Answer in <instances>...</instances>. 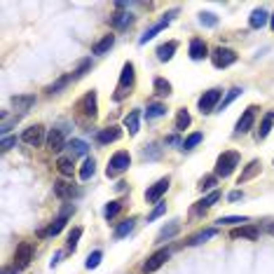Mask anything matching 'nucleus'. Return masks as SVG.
Here are the masks:
<instances>
[{"label":"nucleus","instance_id":"obj_1","mask_svg":"<svg viewBox=\"0 0 274 274\" xmlns=\"http://www.w3.org/2000/svg\"><path fill=\"white\" fill-rule=\"evenodd\" d=\"M134 82H136V73H134V63L127 61L122 66V73H120V80H117V89L113 94L115 101H122L124 96H129L134 89Z\"/></svg>","mask_w":274,"mask_h":274},{"label":"nucleus","instance_id":"obj_2","mask_svg":"<svg viewBox=\"0 0 274 274\" xmlns=\"http://www.w3.org/2000/svg\"><path fill=\"white\" fill-rule=\"evenodd\" d=\"M129 166H131V155L127 150H120V152H115V155L108 159L106 176H108V178H117V176H122Z\"/></svg>","mask_w":274,"mask_h":274},{"label":"nucleus","instance_id":"obj_3","mask_svg":"<svg viewBox=\"0 0 274 274\" xmlns=\"http://www.w3.org/2000/svg\"><path fill=\"white\" fill-rule=\"evenodd\" d=\"M237 166H239V152H234V150L223 152L216 159V176L218 178H227V176H232V171Z\"/></svg>","mask_w":274,"mask_h":274},{"label":"nucleus","instance_id":"obj_4","mask_svg":"<svg viewBox=\"0 0 274 274\" xmlns=\"http://www.w3.org/2000/svg\"><path fill=\"white\" fill-rule=\"evenodd\" d=\"M237 59H239V54L230 47H216L211 52V63L216 68H230L232 63H237Z\"/></svg>","mask_w":274,"mask_h":274},{"label":"nucleus","instance_id":"obj_5","mask_svg":"<svg viewBox=\"0 0 274 274\" xmlns=\"http://www.w3.org/2000/svg\"><path fill=\"white\" fill-rule=\"evenodd\" d=\"M176 17H178V10H171V12H166L164 17H162V19H159L157 24H155V26H150L143 35H141V38H138V45H145V42L152 40V38H155L157 33H162V31H164V28L169 26V24H171V21L176 19Z\"/></svg>","mask_w":274,"mask_h":274},{"label":"nucleus","instance_id":"obj_6","mask_svg":"<svg viewBox=\"0 0 274 274\" xmlns=\"http://www.w3.org/2000/svg\"><path fill=\"white\" fill-rule=\"evenodd\" d=\"M220 101H223V92L213 87V89L204 92V94L199 96L197 106H199V110H202L204 115H209V113H213V110H216V106H220Z\"/></svg>","mask_w":274,"mask_h":274},{"label":"nucleus","instance_id":"obj_7","mask_svg":"<svg viewBox=\"0 0 274 274\" xmlns=\"http://www.w3.org/2000/svg\"><path fill=\"white\" fill-rule=\"evenodd\" d=\"M169 258H171V251H169V248H159V251H155V253H152L150 258L143 262V272L145 274L157 272V269L162 267V265H164Z\"/></svg>","mask_w":274,"mask_h":274},{"label":"nucleus","instance_id":"obj_8","mask_svg":"<svg viewBox=\"0 0 274 274\" xmlns=\"http://www.w3.org/2000/svg\"><path fill=\"white\" fill-rule=\"evenodd\" d=\"M31 260H33V244L24 241V244H19L17 251H14V267L26 269L28 265H31Z\"/></svg>","mask_w":274,"mask_h":274},{"label":"nucleus","instance_id":"obj_9","mask_svg":"<svg viewBox=\"0 0 274 274\" xmlns=\"http://www.w3.org/2000/svg\"><path fill=\"white\" fill-rule=\"evenodd\" d=\"M169 185H171L169 176H164V178H159L157 183L150 185V188L145 190V202H148V204H159V199H162V195H164V192L169 190Z\"/></svg>","mask_w":274,"mask_h":274},{"label":"nucleus","instance_id":"obj_10","mask_svg":"<svg viewBox=\"0 0 274 274\" xmlns=\"http://www.w3.org/2000/svg\"><path fill=\"white\" fill-rule=\"evenodd\" d=\"M21 141H24L26 145L38 148V145L45 141V127H42V124H33V127H28V129L21 134Z\"/></svg>","mask_w":274,"mask_h":274},{"label":"nucleus","instance_id":"obj_11","mask_svg":"<svg viewBox=\"0 0 274 274\" xmlns=\"http://www.w3.org/2000/svg\"><path fill=\"white\" fill-rule=\"evenodd\" d=\"M255 115H258V108L255 106H248L244 110V115L239 117V122H237V134H248V131L253 129V122H255Z\"/></svg>","mask_w":274,"mask_h":274},{"label":"nucleus","instance_id":"obj_12","mask_svg":"<svg viewBox=\"0 0 274 274\" xmlns=\"http://www.w3.org/2000/svg\"><path fill=\"white\" fill-rule=\"evenodd\" d=\"M218 199H220V190H211L206 197H202L199 202H195V206H192V213H195V216H199V213L209 211V209H211V206L216 204Z\"/></svg>","mask_w":274,"mask_h":274},{"label":"nucleus","instance_id":"obj_13","mask_svg":"<svg viewBox=\"0 0 274 274\" xmlns=\"http://www.w3.org/2000/svg\"><path fill=\"white\" fill-rule=\"evenodd\" d=\"M77 108L82 110V115L87 117H96V110H99V106H96V92H87V94L80 99V103H77Z\"/></svg>","mask_w":274,"mask_h":274},{"label":"nucleus","instance_id":"obj_14","mask_svg":"<svg viewBox=\"0 0 274 274\" xmlns=\"http://www.w3.org/2000/svg\"><path fill=\"white\" fill-rule=\"evenodd\" d=\"M54 195L59 199H73L80 195V188H75L73 183H66V180H56L54 183Z\"/></svg>","mask_w":274,"mask_h":274},{"label":"nucleus","instance_id":"obj_15","mask_svg":"<svg viewBox=\"0 0 274 274\" xmlns=\"http://www.w3.org/2000/svg\"><path fill=\"white\" fill-rule=\"evenodd\" d=\"M66 134H63V129H52L47 136V148L52 152H61L63 148H66Z\"/></svg>","mask_w":274,"mask_h":274},{"label":"nucleus","instance_id":"obj_16","mask_svg":"<svg viewBox=\"0 0 274 274\" xmlns=\"http://www.w3.org/2000/svg\"><path fill=\"white\" fill-rule=\"evenodd\" d=\"M230 237L232 239H251L255 241L258 237H260V230L255 225H241V227H234L232 232H230Z\"/></svg>","mask_w":274,"mask_h":274},{"label":"nucleus","instance_id":"obj_17","mask_svg":"<svg viewBox=\"0 0 274 274\" xmlns=\"http://www.w3.org/2000/svg\"><path fill=\"white\" fill-rule=\"evenodd\" d=\"M190 59L192 61H202V59H206L209 56V47H206V42L202 40V38H195V40H190Z\"/></svg>","mask_w":274,"mask_h":274},{"label":"nucleus","instance_id":"obj_18","mask_svg":"<svg viewBox=\"0 0 274 274\" xmlns=\"http://www.w3.org/2000/svg\"><path fill=\"white\" fill-rule=\"evenodd\" d=\"M110 24L117 28V31H124V28H129L134 24V14L131 12H122V10H117L113 17H110Z\"/></svg>","mask_w":274,"mask_h":274},{"label":"nucleus","instance_id":"obj_19","mask_svg":"<svg viewBox=\"0 0 274 274\" xmlns=\"http://www.w3.org/2000/svg\"><path fill=\"white\" fill-rule=\"evenodd\" d=\"M122 138V129L120 127H108V129H101L99 134H96V141L99 143H115V141H120Z\"/></svg>","mask_w":274,"mask_h":274},{"label":"nucleus","instance_id":"obj_20","mask_svg":"<svg viewBox=\"0 0 274 274\" xmlns=\"http://www.w3.org/2000/svg\"><path fill=\"white\" fill-rule=\"evenodd\" d=\"M260 162H258V159H251V162H248L246 164V169H244V171L239 173V178H237V185H241V183H248V180L251 178H255V176H258V173H260Z\"/></svg>","mask_w":274,"mask_h":274},{"label":"nucleus","instance_id":"obj_21","mask_svg":"<svg viewBox=\"0 0 274 274\" xmlns=\"http://www.w3.org/2000/svg\"><path fill=\"white\" fill-rule=\"evenodd\" d=\"M12 106L17 110H21V113H26V110H31L35 106V96L33 94H17V96H12Z\"/></svg>","mask_w":274,"mask_h":274},{"label":"nucleus","instance_id":"obj_22","mask_svg":"<svg viewBox=\"0 0 274 274\" xmlns=\"http://www.w3.org/2000/svg\"><path fill=\"white\" fill-rule=\"evenodd\" d=\"M176 49H178V42H176V40H169V42H164V45H159V47H157V59L162 63L171 61L173 54H176Z\"/></svg>","mask_w":274,"mask_h":274},{"label":"nucleus","instance_id":"obj_23","mask_svg":"<svg viewBox=\"0 0 274 274\" xmlns=\"http://www.w3.org/2000/svg\"><path fill=\"white\" fill-rule=\"evenodd\" d=\"M66 223H68V218H66V216H59V218H54V223H52L49 227L40 230V232H38V237H56V234H59L63 227H66Z\"/></svg>","mask_w":274,"mask_h":274},{"label":"nucleus","instance_id":"obj_24","mask_svg":"<svg viewBox=\"0 0 274 274\" xmlns=\"http://www.w3.org/2000/svg\"><path fill=\"white\" fill-rule=\"evenodd\" d=\"M216 234H218L216 227H206V230H202V232H197L195 237H190V239L185 241V246H199V244H204L206 239H211V237H216Z\"/></svg>","mask_w":274,"mask_h":274},{"label":"nucleus","instance_id":"obj_25","mask_svg":"<svg viewBox=\"0 0 274 274\" xmlns=\"http://www.w3.org/2000/svg\"><path fill=\"white\" fill-rule=\"evenodd\" d=\"M113 45H115V35H103L101 40H99L94 47H92V54H96V56L108 54L110 49H113Z\"/></svg>","mask_w":274,"mask_h":274},{"label":"nucleus","instance_id":"obj_26","mask_svg":"<svg viewBox=\"0 0 274 274\" xmlns=\"http://www.w3.org/2000/svg\"><path fill=\"white\" fill-rule=\"evenodd\" d=\"M272 127H274V110H267V113H265V117H262L260 129H258L255 138H258V141H262V138H267V136H269V131H272Z\"/></svg>","mask_w":274,"mask_h":274},{"label":"nucleus","instance_id":"obj_27","mask_svg":"<svg viewBox=\"0 0 274 274\" xmlns=\"http://www.w3.org/2000/svg\"><path fill=\"white\" fill-rule=\"evenodd\" d=\"M138 124H141V110H138V108L129 110V115L124 117V127L129 129L131 136H136V134H138Z\"/></svg>","mask_w":274,"mask_h":274},{"label":"nucleus","instance_id":"obj_28","mask_svg":"<svg viewBox=\"0 0 274 274\" xmlns=\"http://www.w3.org/2000/svg\"><path fill=\"white\" fill-rule=\"evenodd\" d=\"M267 21H269V14L260 7V10H253V12H251V17H248V26L251 28H262Z\"/></svg>","mask_w":274,"mask_h":274},{"label":"nucleus","instance_id":"obj_29","mask_svg":"<svg viewBox=\"0 0 274 274\" xmlns=\"http://www.w3.org/2000/svg\"><path fill=\"white\" fill-rule=\"evenodd\" d=\"M134 225H136V218H127V220H122L120 225L115 227V232H113V237L115 239H122V237H127V234L134 230Z\"/></svg>","mask_w":274,"mask_h":274},{"label":"nucleus","instance_id":"obj_30","mask_svg":"<svg viewBox=\"0 0 274 274\" xmlns=\"http://www.w3.org/2000/svg\"><path fill=\"white\" fill-rule=\"evenodd\" d=\"M122 202H120V199H113V202H108V204L103 206V218L106 220H113L117 216V213L122 211Z\"/></svg>","mask_w":274,"mask_h":274},{"label":"nucleus","instance_id":"obj_31","mask_svg":"<svg viewBox=\"0 0 274 274\" xmlns=\"http://www.w3.org/2000/svg\"><path fill=\"white\" fill-rule=\"evenodd\" d=\"M152 89H155V94H157V96H169V94H171V82L164 80V77H155Z\"/></svg>","mask_w":274,"mask_h":274},{"label":"nucleus","instance_id":"obj_32","mask_svg":"<svg viewBox=\"0 0 274 274\" xmlns=\"http://www.w3.org/2000/svg\"><path fill=\"white\" fill-rule=\"evenodd\" d=\"M56 169H59V173H61V176H73V171H75V164H73V159H70V157H59V162H56Z\"/></svg>","mask_w":274,"mask_h":274},{"label":"nucleus","instance_id":"obj_33","mask_svg":"<svg viewBox=\"0 0 274 274\" xmlns=\"http://www.w3.org/2000/svg\"><path fill=\"white\" fill-rule=\"evenodd\" d=\"M162 115H166L164 103H150L148 110H145V117H148V120H157V117H162Z\"/></svg>","mask_w":274,"mask_h":274},{"label":"nucleus","instance_id":"obj_34","mask_svg":"<svg viewBox=\"0 0 274 274\" xmlns=\"http://www.w3.org/2000/svg\"><path fill=\"white\" fill-rule=\"evenodd\" d=\"M180 232V225L178 223H171V225H166V227H162L159 230V234H157V241H164V239H171V237H176V234Z\"/></svg>","mask_w":274,"mask_h":274},{"label":"nucleus","instance_id":"obj_35","mask_svg":"<svg viewBox=\"0 0 274 274\" xmlns=\"http://www.w3.org/2000/svg\"><path fill=\"white\" fill-rule=\"evenodd\" d=\"M94 171H96L94 157H87V159H84V164H82V169H80V178H82V180H89L92 176H94Z\"/></svg>","mask_w":274,"mask_h":274},{"label":"nucleus","instance_id":"obj_36","mask_svg":"<svg viewBox=\"0 0 274 274\" xmlns=\"http://www.w3.org/2000/svg\"><path fill=\"white\" fill-rule=\"evenodd\" d=\"M80 237H82V227H73L68 234V241H66V251H75Z\"/></svg>","mask_w":274,"mask_h":274},{"label":"nucleus","instance_id":"obj_37","mask_svg":"<svg viewBox=\"0 0 274 274\" xmlns=\"http://www.w3.org/2000/svg\"><path fill=\"white\" fill-rule=\"evenodd\" d=\"M70 80H73V75H63V77H59V80H56L54 84H49V87H47L45 92H47L49 96H52V94H59V92H61L63 87H66V84L70 82Z\"/></svg>","mask_w":274,"mask_h":274},{"label":"nucleus","instance_id":"obj_38","mask_svg":"<svg viewBox=\"0 0 274 274\" xmlns=\"http://www.w3.org/2000/svg\"><path fill=\"white\" fill-rule=\"evenodd\" d=\"M188 127H190V113L183 108L176 113V129L183 131V129H188Z\"/></svg>","mask_w":274,"mask_h":274},{"label":"nucleus","instance_id":"obj_39","mask_svg":"<svg viewBox=\"0 0 274 274\" xmlns=\"http://www.w3.org/2000/svg\"><path fill=\"white\" fill-rule=\"evenodd\" d=\"M89 68H92V59H82V61L77 63V68L73 70L70 75H73V80H80L82 75H87V70H89Z\"/></svg>","mask_w":274,"mask_h":274},{"label":"nucleus","instance_id":"obj_40","mask_svg":"<svg viewBox=\"0 0 274 274\" xmlns=\"http://www.w3.org/2000/svg\"><path fill=\"white\" fill-rule=\"evenodd\" d=\"M202 138H204V134H202V131H195V134H190V136L183 141V150H192L195 145L202 143Z\"/></svg>","mask_w":274,"mask_h":274},{"label":"nucleus","instance_id":"obj_41","mask_svg":"<svg viewBox=\"0 0 274 274\" xmlns=\"http://www.w3.org/2000/svg\"><path fill=\"white\" fill-rule=\"evenodd\" d=\"M66 148H70V152L73 155H87V143L84 141H80V138H73V141H68V145Z\"/></svg>","mask_w":274,"mask_h":274},{"label":"nucleus","instance_id":"obj_42","mask_svg":"<svg viewBox=\"0 0 274 274\" xmlns=\"http://www.w3.org/2000/svg\"><path fill=\"white\" fill-rule=\"evenodd\" d=\"M101 258H103V251H92V253L87 255V262H84V267H87V269H96L99 265H101Z\"/></svg>","mask_w":274,"mask_h":274},{"label":"nucleus","instance_id":"obj_43","mask_svg":"<svg viewBox=\"0 0 274 274\" xmlns=\"http://www.w3.org/2000/svg\"><path fill=\"white\" fill-rule=\"evenodd\" d=\"M199 24H202V26L213 28V26H218V17L211 14V12H202V14H199Z\"/></svg>","mask_w":274,"mask_h":274},{"label":"nucleus","instance_id":"obj_44","mask_svg":"<svg viewBox=\"0 0 274 274\" xmlns=\"http://www.w3.org/2000/svg\"><path fill=\"white\" fill-rule=\"evenodd\" d=\"M239 94H241V89H239V87H232V89L227 92V96H225V99H223V101H220L218 110H225L227 106H230V103H232V101H234V99H237V96H239Z\"/></svg>","mask_w":274,"mask_h":274},{"label":"nucleus","instance_id":"obj_45","mask_svg":"<svg viewBox=\"0 0 274 274\" xmlns=\"http://www.w3.org/2000/svg\"><path fill=\"white\" fill-rule=\"evenodd\" d=\"M216 183H218V176H216V173H211V176H204V178L199 180L197 188H199L202 192H206V190H211V188H213Z\"/></svg>","mask_w":274,"mask_h":274},{"label":"nucleus","instance_id":"obj_46","mask_svg":"<svg viewBox=\"0 0 274 274\" xmlns=\"http://www.w3.org/2000/svg\"><path fill=\"white\" fill-rule=\"evenodd\" d=\"M220 225H237V223H248L246 216H223V218H218Z\"/></svg>","mask_w":274,"mask_h":274},{"label":"nucleus","instance_id":"obj_47","mask_svg":"<svg viewBox=\"0 0 274 274\" xmlns=\"http://www.w3.org/2000/svg\"><path fill=\"white\" fill-rule=\"evenodd\" d=\"M143 157H145V159H148V157H150V159H157V157H159V148H157V145H155V143L145 145V150H143Z\"/></svg>","mask_w":274,"mask_h":274},{"label":"nucleus","instance_id":"obj_48","mask_svg":"<svg viewBox=\"0 0 274 274\" xmlns=\"http://www.w3.org/2000/svg\"><path fill=\"white\" fill-rule=\"evenodd\" d=\"M14 145H17V138H14V136H5V138H3V143H0V150L7 152V150H12Z\"/></svg>","mask_w":274,"mask_h":274},{"label":"nucleus","instance_id":"obj_49","mask_svg":"<svg viewBox=\"0 0 274 274\" xmlns=\"http://www.w3.org/2000/svg\"><path fill=\"white\" fill-rule=\"evenodd\" d=\"M166 211V204H157L155 206V209H152V213L150 216H148V220H155V218H159V216H162V213Z\"/></svg>","mask_w":274,"mask_h":274},{"label":"nucleus","instance_id":"obj_50","mask_svg":"<svg viewBox=\"0 0 274 274\" xmlns=\"http://www.w3.org/2000/svg\"><path fill=\"white\" fill-rule=\"evenodd\" d=\"M241 197H244V192H241V190H232L230 195H227V199H230V202H239Z\"/></svg>","mask_w":274,"mask_h":274},{"label":"nucleus","instance_id":"obj_51","mask_svg":"<svg viewBox=\"0 0 274 274\" xmlns=\"http://www.w3.org/2000/svg\"><path fill=\"white\" fill-rule=\"evenodd\" d=\"M61 255L63 253H56L54 258H52V262H49V267H56V265H59V260H61Z\"/></svg>","mask_w":274,"mask_h":274},{"label":"nucleus","instance_id":"obj_52","mask_svg":"<svg viewBox=\"0 0 274 274\" xmlns=\"http://www.w3.org/2000/svg\"><path fill=\"white\" fill-rule=\"evenodd\" d=\"M17 272H19V269L14 267V265L12 267H3V274H17Z\"/></svg>","mask_w":274,"mask_h":274},{"label":"nucleus","instance_id":"obj_53","mask_svg":"<svg viewBox=\"0 0 274 274\" xmlns=\"http://www.w3.org/2000/svg\"><path fill=\"white\" fill-rule=\"evenodd\" d=\"M265 230H267L269 234H274V223H267V225H265Z\"/></svg>","mask_w":274,"mask_h":274},{"label":"nucleus","instance_id":"obj_54","mask_svg":"<svg viewBox=\"0 0 274 274\" xmlns=\"http://www.w3.org/2000/svg\"><path fill=\"white\" fill-rule=\"evenodd\" d=\"M269 28H272V31H274V14H272V17H269Z\"/></svg>","mask_w":274,"mask_h":274}]
</instances>
